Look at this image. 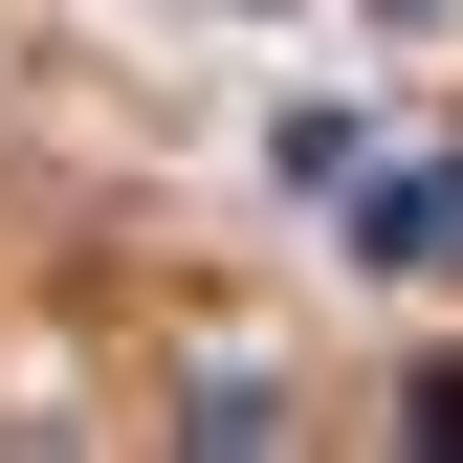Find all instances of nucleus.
<instances>
[{"label":"nucleus","mask_w":463,"mask_h":463,"mask_svg":"<svg viewBox=\"0 0 463 463\" xmlns=\"http://www.w3.org/2000/svg\"><path fill=\"white\" fill-rule=\"evenodd\" d=\"M354 243H375V265H463V155H397Z\"/></svg>","instance_id":"nucleus-1"},{"label":"nucleus","mask_w":463,"mask_h":463,"mask_svg":"<svg viewBox=\"0 0 463 463\" xmlns=\"http://www.w3.org/2000/svg\"><path fill=\"white\" fill-rule=\"evenodd\" d=\"M420 441H441V463H463V375H420Z\"/></svg>","instance_id":"nucleus-2"}]
</instances>
